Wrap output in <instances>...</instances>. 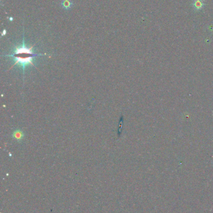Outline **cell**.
<instances>
[{
  "mask_svg": "<svg viewBox=\"0 0 213 213\" xmlns=\"http://www.w3.org/2000/svg\"><path fill=\"white\" fill-rule=\"evenodd\" d=\"M23 133L20 131V130H16V131H14L13 134V137L18 140V141H20L21 139L23 138Z\"/></svg>",
  "mask_w": 213,
  "mask_h": 213,
  "instance_id": "277c9868",
  "label": "cell"
},
{
  "mask_svg": "<svg viewBox=\"0 0 213 213\" xmlns=\"http://www.w3.org/2000/svg\"><path fill=\"white\" fill-rule=\"evenodd\" d=\"M192 5L195 11H200L204 8L205 3L203 0H193Z\"/></svg>",
  "mask_w": 213,
  "mask_h": 213,
  "instance_id": "7a4b0ae2",
  "label": "cell"
},
{
  "mask_svg": "<svg viewBox=\"0 0 213 213\" xmlns=\"http://www.w3.org/2000/svg\"><path fill=\"white\" fill-rule=\"evenodd\" d=\"M6 30H4V31H3V32L2 33V36H3V35H6Z\"/></svg>",
  "mask_w": 213,
  "mask_h": 213,
  "instance_id": "5b68a950",
  "label": "cell"
},
{
  "mask_svg": "<svg viewBox=\"0 0 213 213\" xmlns=\"http://www.w3.org/2000/svg\"><path fill=\"white\" fill-rule=\"evenodd\" d=\"M61 4L62 8L65 10H70L73 6V3L71 0H62Z\"/></svg>",
  "mask_w": 213,
  "mask_h": 213,
  "instance_id": "3957f363",
  "label": "cell"
},
{
  "mask_svg": "<svg viewBox=\"0 0 213 213\" xmlns=\"http://www.w3.org/2000/svg\"><path fill=\"white\" fill-rule=\"evenodd\" d=\"M33 46L28 47L26 46L25 43V39L23 37V45L21 46H15L14 47V52L10 55H6V56L13 57L14 61V64L11 67V68L15 66L19 65L23 67V74L25 73V67L31 65L35 67V65L33 64V58L35 56H46V54H35L33 52Z\"/></svg>",
  "mask_w": 213,
  "mask_h": 213,
  "instance_id": "6da1fadb",
  "label": "cell"
}]
</instances>
